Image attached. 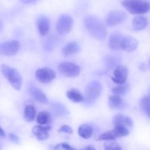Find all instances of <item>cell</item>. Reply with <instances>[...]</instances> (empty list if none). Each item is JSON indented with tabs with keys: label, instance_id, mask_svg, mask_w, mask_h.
Here are the masks:
<instances>
[{
	"label": "cell",
	"instance_id": "obj_5",
	"mask_svg": "<svg viewBox=\"0 0 150 150\" xmlns=\"http://www.w3.org/2000/svg\"><path fill=\"white\" fill-rule=\"evenodd\" d=\"M73 26V19L70 15L62 14L59 18L57 24V33L64 35L70 33Z\"/></svg>",
	"mask_w": 150,
	"mask_h": 150
},
{
	"label": "cell",
	"instance_id": "obj_4",
	"mask_svg": "<svg viewBox=\"0 0 150 150\" xmlns=\"http://www.w3.org/2000/svg\"><path fill=\"white\" fill-rule=\"evenodd\" d=\"M102 89V84L98 81L89 82L85 89L84 100L87 103L95 102L100 96Z\"/></svg>",
	"mask_w": 150,
	"mask_h": 150
},
{
	"label": "cell",
	"instance_id": "obj_26",
	"mask_svg": "<svg viewBox=\"0 0 150 150\" xmlns=\"http://www.w3.org/2000/svg\"><path fill=\"white\" fill-rule=\"evenodd\" d=\"M140 107L145 114H149L150 111V96L149 95L142 98L140 102Z\"/></svg>",
	"mask_w": 150,
	"mask_h": 150
},
{
	"label": "cell",
	"instance_id": "obj_15",
	"mask_svg": "<svg viewBox=\"0 0 150 150\" xmlns=\"http://www.w3.org/2000/svg\"><path fill=\"white\" fill-rule=\"evenodd\" d=\"M122 35L119 32H114L111 35L108 41L109 48L114 51L121 50V41L122 38Z\"/></svg>",
	"mask_w": 150,
	"mask_h": 150
},
{
	"label": "cell",
	"instance_id": "obj_10",
	"mask_svg": "<svg viewBox=\"0 0 150 150\" xmlns=\"http://www.w3.org/2000/svg\"><path fill=\"white\" fill-rule=\"evenodd\" d=\"M127 19V14L120 10H114L108 13L106 18L107 24L111 26H117Z\"/></svg>",
	"mask_w": 150,
	"mask_h": 150
},
{
	"label": "cell",
	"instance_id": "obj_2",
	"mask_svg": "<svg viewBox=\"0 0 150 150\" xmlns=\"http://www.w3.org/2000/svg\"><path fill=\"white\" fill-rule=\"evenodd\" d=\"M122 5L133 15H143L150 10V2L144 0H124Z\"/></svg>",
	"mask_w": 150,
	"mask_h": 150
},
{
	"label": "cell",
	"instance_id": "obj_19",
	"mask_svg": "<svg viewBox=\"0 0 150 150\" xmlns=\"http://www.w3.org/2000/svg\"><path fill=\"white\" fill-rule=\"evenodd\" d=\"M132 24H133V29L140 31L146 27L148 24V20L146 19V18L144 17V16H136L133 18Z\"/></svg>",
	"mask_w": 150,
	"mask_h": 150
},
{
	"label": "cell",
	"instance_id": "obj_25",
	"mask_svg": "<svg viewBox=\"0 0 150 150\" xmlns=\"http://www.w3.org/2000/svg\"><path fill=\"white\" fill-rule=\"evenodd\" d=\"M129 91V85L128 84H119V86H115V87L112 88L111 92H113L114 95H117L120 96V95H123L127 93Z\"/></svg>",
	"mask_w": 150,
	"mask_h": 150
},
{
	"label": "cell",
	"instance_id": "obj_24",
	"mask_svg": "<svg viewBox=\"0 0 150 150\" xmlns=\"http://www.w3.org/2000/svg\"><path fill=\"white\" fill-rule=\"evenodd\" d=\"M51 120V114L47 111H42L39 113L37 117V122L41 125H47Z\"/></svg>",
	"mask_w": 150,
	"mask_h": 150
},
{
	"label": "cell",
	"instance_id": "obj_34",
	"mask_svg": "<svg viewBox=\"0 0 150 150\" xmlns=\"http://www.w3.org/2000/svg\"><path fill=\"white\" fill-rule=\"evenodd\" d=\"M6 136V134H5V132H4V130H3L2 128H1V127H0V137L1 138H4Z\"/></svg>",
	"mask_w": 150,
	"mask_h": 150
},
{
	"label": "cell",
	"instance_id": "obj_35",
	"mask_svg": "<svg viewBox=\"0 0 150 150\" xmlns=\"http://www.w3.org/2000/svg\"><path fill=\"white\" fill-rule=\"evenodd\" d=\"M37 0H21V1L24 4H30V3H33L36 1Z\"/></svg>",
	"mask_w": 150,
	"mask_h": 150
},
{
	"label": "cell",
	"instance_id": "obj_41",
	"mask_svg": "<svg viewBox=\"0 0 150 150\" xmlns=\"http://www.w3.org/2000/svg\"><path fill=\"white\" fill-rule=\"evenodd\" d=\"M0 149H1V146H0Z\"/></svg>",
	"mask_w": 150,
	"mask_h": 150
},
{
	"label": "cell",
	"instance_id": "obj_1",
	"mask_svg": "<svg viewBox=\"0 0 150 150\" xmlns=\"http://www.w3.org/2000/svg\"><path fill=\"white\" fill-rule=\"evenodd\" d=\"M84 24L86 30L92 38L103 40L107 35V29L102 21L95 16H86Z\"/></svg>",
	"mask_w": 150,
	"mask_h": 150
},
{
	"label": "cell",
	"instance_id": "obj_14",
	"mask_svg": "<svg viewBox=\"0 0 150 150\" xmlns=\"http://www.w3.org/2000/svg\"><path fill=\"white\" fill-rule=\"evenodd\" d=\"M29 90L31 96L36 101L40 103H48V98H47L46 95L38 87H36L34 85H31L29 86Z\"/></svg>",
	"mask_w": 150,
	"mask_h": 150
},
{
	"label": "cell",
	"instance_id": "obj_18",
	"mask_svg": "<svg viewBox=\"0 0 150 150\" xmlns=\"http://www.w3.org/2000/svg\"><path fill=\"white\" fill-rule=\"evenodd\" d=\"M108 105L112 109H120L124 107L125 102L119 95H110L108 97Z\"/></svg>",
	"mask_w": 150,
	"mask_h": 150
},
{
	"label": "cell",
	"instance_id": "obj_27",
	"mask_svg": "<svg viewBox=\"0 0 150 150\" xmlns=\"http://www.w3.org/2000/svg\"><path fill=\"white\" fill-rule=\"evenodd\" d=\"M56 44H57V38L54 36H51L45 41L44 48H45V51H51L54 49Z\"/></svg>",
	"mask_w": 150,
	"mask_h": 150
},
{
	"label": "cell",
	"instance_id": "obj_16",
	"mask_svg": "<svg viewBox=\"0 0 150 150\" xmlns=\"http://www.w3.org/2000/svg\"><path fill=\"white\" fill-rule=\"evenodd\" d=\"M113 124H114V126L122 125L125 126L127 127H133V120L130 117L119 114V115L114 117V120H113Z\"/></svg>",
	"mask_w": 150,
	"mask_h": 150
},
{
	"label": "cell",
	"instance_id": "obj_6",
	"mask_svg": "<svg viewBox=\"0 0 150 150\" xmlns=\"http://www.w3.org/2000/svg\"><path fill=\"white\" fill-rule=\"evenodd\" d=\"M59 71L67 77H77L79 76L81 68L78 64L70 62H64L59 65Z\"/></svg>",
	"mask_w": 150,
	"mask_h": 150
},
{
	"label": "cell",
	"instance_id": "obj_21",
	"mask_svg": "<svg viewBox=\"0 0 150 150\" xmlns=\"http://www.w3.org/2000/svg\"><path fill=\"white\" fill-rule=\"evenodd\" d=\"M119 138H121V136H120V135L119 134L117 130H116V128L114 127L113 130L105 132V133L101 134L100 136H98L97 140L98 141H113V140H115V139H119Z\"/></svg>",
	"mask_w": 150,
	"mask_h": 150
},
{
	"label": "cell",
	"instance_id": "obj_13",
	"mask_svg": "<svg viewBox=\"0 0 150 150\" xmlns=\"http://www.w3.org/2000/svg\"><path fill=\"white\" fill-rule=\"evenodd\" d=\"M37 27L40 35L41 36H45L50 31V20L45 16H40L37 21Z\"/></svg>",
	"mask_w": 150,
	"mask_h": 150
},
{
	"label": "cell",
	"instance_id": "obj_11",
	"mask_svg": "<svg viewBox=\"0 0 150 150\" xmlns=\"http://www.w3.org/2000/svg\"><path fill=\"white\" fill-rule=\"evenodd\" d=\"M137 40L131 36L123 35L121 41V49L126 52H131L138 48Z\"/></svg>",
	"mask_w": 150,
	"mask_h": 150
},
{
	"label": "cell",
	"instance_id": "obj_9",
	"mask_svg": "<svg viewBox=\"0 0 150 150\" xmlns=\"http://www.w3.org/2000/svg\"><path fill=\"white\" fill-rule=\"evenodd\" d=\"M128 76V69L126 66L118 65L115 67L111 79L117 84H123L126 82Z\"/></svg>",
	"mask_w": 150,
	"mask_h": 150
},
{
	"label": "cell",
	"instance_id": "obj_40",
	"mask_svg": "<svg viewBox=\"0 0 150 150\" xmlns=\"http://www.w3.org/2000/svg\"><path fill=\"white\" fill-rule=\"evenodd\" d=\"M149 95L150 96V89H149Z\"/></svg>",
	"mask_w": 150,
	"mask_h": 150
},
{
	"label": "cell",
	"instance_id": "obj_23",
	"mask_svg": "<svg viewBox=\"0 0 150 150\" xmlns=\"http://www.w3.org/2000/svg\"><path fill=\"white\" fill-rule=\"evenodd\" d=\"M78 133H79V136L81 138H83V139H89L92 137L93 130H92L91 126L84 124L81 125L79 127Z\"/></svg>",
	"mask_w": 150,
	"mask_h": 150
},
{
	"label": "cell",
	"instance_id": "obj_30",
	"mask_svg": "<svg viewBox=\"0 0 150 150\" xmlns=\"http://www.w3.org/2000/svg\"><path fill=\"white\" fill-rule=\"evenodd\" d=\"M58 132L59 133H67V134L71 135L73 133V130L70 126L67 125H62L59 127V129L58 130Z\"/></svg>",
	"mask_w": 150,
	"mask_h": 150
},
{
	"label": "cell",
	"instance_id": "obj_28",
	"mask_svg": "<svg viewBox=\"0 0 150 150\" xmlns=\"http://www.w3.org/2000/svg\"><path fill=\"white\" fill-rule=\"evenodd\" d=\"M120 61H121L120 58L116 57H112V56H108V57L105 58V63L108 67L117 66V64H120Z\"/></svg>",
	"mask_w": 150,
	"mask_h": 150
},
{
	"label": "cell",
	"instance_id": "obj_7",
	"mask_svg": "<svg viewBox=\"0 0 150 150\" xmlns=\"http://www.w3.org/2000/svg\"><path fill=\"white\" fill-rule=\"evenodd\" d=\"M21 44L17 40H11L0 43V54L11 57L15 55L19 51Z\"/></svg>",
	"mask_w": 150,
	"mask_h": 150
},
{
	"label": "cell",
	"instance_id": "obj_17",
	"mask_svg": "<svg viewBox=\"0 0 150 150\" xmlns=\"http://www.w3.org/2000/svg\"><path fill=\"white\" fill-rule=\"evenodd\" d=\"M80 48V45L77 42H69L62 48V54L65 57H71L79 52Z\"/></svg>",
	"mask_w": 150,
	"mask_h": 150
},
{
	"label": "cell",
	"instance_id": "obj_31",
	"mask_svg": "<svg viewBox=\"0 0 150 150\" xmlns=\"http://www.w3.org/2000/svg\"><path fill=\"white\" fill-rule=\"evenodd\" d=\"M54 109L57 114H64V112L66 111L64 107H63L60 104H55V105H54Z\"/></svg>",
	"mask_w": 150,
	"mask_h": 150
},
{
	"label": "cell",
	"instance_id": "obj_33",
	"mask_svg": "<svg viewBox=\"0 0 150 150\" xmlns=\"http://www.w3.org/2000/svg\"><path fill=\"white\" fill-rule=\"evenodd\" d=\"M61 146H62V147L63 148V149H67V150H70V149H75L73 147H72V146H70V145L69 144H66V143H62V144H61Z\"/></svg>",
	"mask_w": 150,
	"mask_h": 150
},
{
	"label": "cell",
	"instance_id": "obj_3",
	"mask_svg": "<svg viewBox=\"0 0 150 150\" xmlns=\"http://www.w3.org/2000/svg\"><path fill=\"white\" fill-rule=\"evenodd\" d=\"M0 71L15 89L20 90L22 85V78L17 70L7 64H1Z\"/></svg>",
	"mask_w": 150,
	"mask_h": 150
},
{
	"label": "cell",
	"instance_id": "obj_39",
	"mask_svg": "<svg viewBox=\"0 0 150 150\" xmlns=\"http://www.w3.org/2000/svg\"><path fill=\"white\" fill-rule=\"evenodd\" d=\"M149 67H150V59H149Z\"/></svg>",
	"mask_w": 150,
	"mask_h": 150
},
{
	"label": "cell",
	"instance_id": "obj_8",
	"mask_svg": "<svg viewBox=\"0 0 150 150\" xmlns=\"http://www.w3.org/2000/svg\"><path fill=\"white\" fill-rule=\"evenodd\" d=\"M56 73L48 67L38 69L35 73V78L39 82L42 83H48L52 81L56 78Z\"/></svg>",
	"mask_w": 150,
	"mask_h": 150
},
{
	"label": "cell",
	"instance_id": "obj_32",
	"mask_svg": "<svg viewBox=\"0 0 150 150\" xmlns=\"http://www.w3.org/2000/svg\"><path fill=\"white\" fill-rule=\"evenodd\" d=\"M9 139L11 142H14V143L18 144L20 142V139H19L18 136H17L16 135L13 134V133H10L9 134Z\"/></svg>",
	"mask_w": 150,
	"mask_h": 150
},
{
	"label": "cell",
	"instance_id": "obj_36",
	"mask_svg": "<svg viewBox=\"0 0 150 150\" xmlns=\"http://www.w3.org/2000/svg\"><path fill=\"white\" fill-rule=\"evenodd\" d=\"M2 28H3V23H2V21H0V32L1 31Z\"/></svg>",
	"mask_w": 150,
	"mask_h": 150
},
{
	"label": "cell",
	"instance_id": "obj_12",
	"mask_svg": "<svg viewBox=\"0 0 150 150\" xmlns=\"http://www.w3.org/2000/svg\"><path fill=\"white\" fill-rule=\"evenodd\" d=\"M51 130V128L50 126L43 127L42 125H40L35 126L32 128V133L38 140L43 141L48 139Z\"/></svg>",
	"mask_w": 150,
	"mask_h": 150
},
{
	"label": "cell",
	"instance_id": "obj_20",
	"mask_svg": "<svg viewBox=\"0 0 150 150\" xmlns=\"http://www.w3.org/2000/svg\"><path fill=\"white\" fill-rule=\"evenodd\" d=\"M67 97L70 100L74 103H81L84 100V97L77 89H71L67 91Z\"/></svg>",
	"mask_w": 150,
	"mask_h": 150
},
{
	"label": "cell",
	"instance_id": "obj_37",
	"mask_svg": "<svg viewBox=\"0 0 150 150\" xmlns=\"http://www.w3.org/2000/svg\"><path fill=\"white\" fill-rule=\"evenodd\" d=\"M85 149H95V148L93 147V146H86Z\"/></svg>",
	"mask_w": 150,
	"mask_h": 150
},
{
	"label": "cell",
	"instance_id": "obj_22",
	"mask_svg": "<svg viewBox=\"0 0 150 150\" xmlns=\"http://www.w3.org/2000/svg\"><path fill=\"white\" fill-rule=\"evenodd\" d=\"M36 117V111L35 107L31 105H27L25 106L23 111V118L28 122L34 121Z\"/></svg>",
	"mask_w": 150,
	"mask_h": 150
},
{
	"label": "cell",
	"instance_id": "obj_38",
	"mask_svg": "<svg viewBox=\"0 0 150 150\" xmlns=\"http://www.w3.org/2000/svg\"><path fill=\"white\" fill-rule=\"evenodd\" d=\"M147 115H148V117H149V118H150V111H149V114H147Z\"/></svg>",
	"mask_w": 150,
	"mask_h": 150
},
{
	"label": "cell",
	"instance_id": "obj_29",
	"mask_svg": "<svg viewBox=\"0 0 150 150\" xmlns=\"http://www.w3.org/2000/svg\"><path fill=\"white\" fill-rule=\"evenodd\" d=\"M104 148L108 150H121L122 149L120 144L115 142H106L104 145Z\"/></svg>",
	"mask_w": 150,
	"mask_h": 150
}]
</instances>
